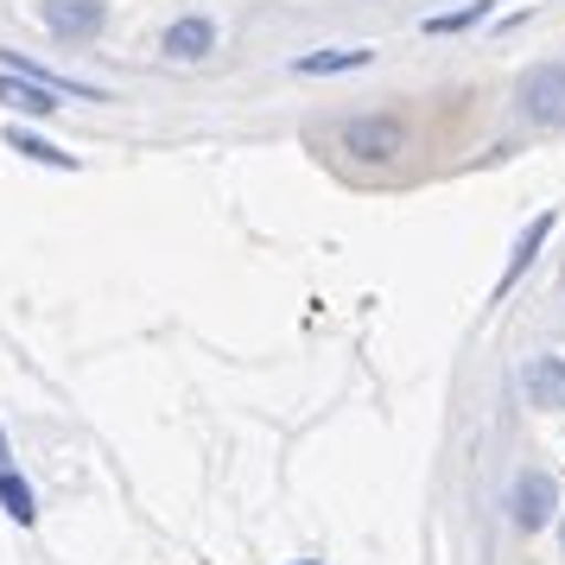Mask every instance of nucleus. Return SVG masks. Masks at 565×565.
Returning a JSON list of instances; mask_svg holds the SVG:
<instances>
[{
    "instance_id": "obj_8",
    "label": "nucleus",
    "mask_w": 565,
    "mask_h": 565,
    "mask_svg": "<svg viewBox=\"0 0 565 565\" xmlns=\"http://www.w3.org/2000/svg\"><path fill=\"white\" fill-rule=\"evenodd\" d=\"M546 235H553V216H540L534 230H527L521 242H514V260H509V274H502V292H509V286L521 280V274H527V260L540 255V242H546Z\"/></svg>"
},
{
    "instance_id": "obj_6",
    "label": "nucleus",
    "mask_w": 565,
    "mask_h": 565,
    "mask_svg": "<svg viewBox=\"0 0 565 565\" xmlns=\"http://www.w3.org/2000/svg\"><path fill=\"white\" fill-rule=\"evenodd\" d=\"M0 96H7V103H20L26 115H52V108H57V89H52V83H39V77H26V83L0 77Z\"/></svg>"
},
{
    "instance_id": "obj_12",
    "label": "nucleus",
    "mask_w": 565,
    "mask_h": 565,
    "mask_svg": "<svg viewBox=\"0 0 565 565\" xmlns=\"http://www.w3.org/2000/svg\"><path fill=\"white\" fill-rule=\"evenodd\" d=\"M0 470H7V438H0Z\"/></svg>"
},
{
    "instance_id": "obj_9",
    "label": "nucleus",
    "mask_w": 565,
    "mask_h": 565,
    "mask_svg": "<svg viewBox=\"0 0 565 565\" xmlns=\"http://www.w3.org/2000/svg\"><path fill=\"white\" fill-rule=\"evenodd\" d=\"M356 64H369V52H324V57H299L292 71H299V77H318V71H356Z\"/></svg>"
},
{
    "instance_id": "obj_1",
    "label": "nucleus",
    "mask_w": 565,
    "mask_h": 565,
    "mask_svg": "<svg viewBox=\"0 0 565 565\" xmlns=\"http://www.w3.org/2000/svg\"><path fill=\"white\" fill-rule=\"evenodd\" d=\"M514 103L534 128H565V64H534L514 89Z\"/></svg>"
},
{
    "instance_id": "obj_4",
    "label": "nucleus",
    "mask_w": 565,
    "mask_h": 565,
    "mask_svg": "<svg viewBox=\"0 0 565 565\" xmlns=\"http://www.w3.org/2000/svg\"><path fill=\"white\" fill-rule=\"evenodd\" d=\"M343 147H356V153H369V159H387L401 147V121H350V128H343Z\"/></svg>"
},
{
    "instance_id": "obj_13",
    "label": "nucleus",
    "mask_w": 565,
    "mask_h": 565,
    "mask_svg": "<svg viewBox=\"0 0 565 565\" xmlns=\"http://www.w3.org/2000/svg\"><path fill=\"white\" fill-rule=\"evenodd\" d=\"M306 565H318V559H306Z\"/></svg>"
},
{
    "instance_id": "obj_11",
    "label": "nucleus",
    "mask_w": 565,
    "mask_h": 565,
    "mask_svg": "<svg viewBox=\"0 0 565 565\" xmlns=\"http://www.w3.org/2000/svg\"><path fill=\"white\" fill-rule=\"evenodd\" d=\"M13 153L45 159V166H71V153H57V147H45V140H26V134H13Z\"/></svg>"
},
{
    "instance_id": "obj_10",
    "label": "nucleus",
    "mask_w": 565,
    "mask_h": 565,
    "mask_svg": "<svg viewBox=\"0 0 565 565\" xmlns=\"http://www.w3.org/2000/svg\"><path fill=\"white\" fill-rule=\"evenodd\" d=\"M0 495H7V514H13V521H32V495L13 470H0Z\"/></svg>"
},
{
    "instance_id": "obj_2",
    "label": "nucleus",
    "mask_w": 565,
    "mask_h": 565,
    "mask_svg": "<svg viewBox=\"0 0 565 565\" xmlns=\"http://www.w3.org/2000/svg\"><path fill=\"white\" fill-rule=\"evenodd\" d=\"M45 26L57 39H96L103 32V0H45Z\"/></svg>"
},
{
    "instance_id": "obj_5",
    "label": "nucleus",
    "mask_w": 565,
    "mask_h": 565,
    "mask_svg": "<svg viewBox=\"0 0 565 565\" xmlns=\"http://www.w3.org/2000/svg\"><path fill=\"white\" fill-rule=\"evenodd\" d=\"M527 401H534V407H565V362L540 356L534 369H527Z\"/></svg>"
},
{
    "instance_id": "obj_7",
    "label": "nucleus",
    "mask_w": 565,
    "mask_h": 565,
    "mask_svg": "<svg viewBox=\"0 0 565 565\" xmlns=\"http://www.w3.org/2000/svg\"><path fill=\"white\" fill-rule=\"evenodd\" d=\"M210 20H179V26L166 32V52H179V57H204L210 52Z\"/></svg>"
},
{
    "instance_id": "obj_3",
    "label": "nucleus",
    "mask_w": 565,
    "mask_h": 565,
    "mask_svg": "<svg viewBox=\"0 0 565 565\" xmlns=\"http://www.w3.org/2000/svg\"><path fill=\"white\" fill-rule=\"evenodd\" d=\"M546 514H553V477H546V470H527V477L514 483V521L534 534V527H546Z\"/></svg>"
}]
</instances>
